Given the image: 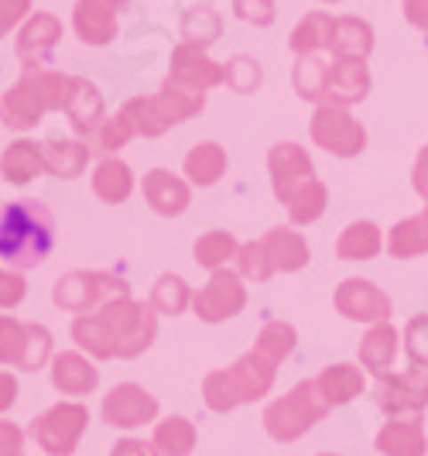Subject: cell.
<instances>
[{"label":"cell","instance_id":"6da1fadb","mask_svg":"<svg viewBox=\"0 0 428 456\" xmlns=\"http://www.w3.org/2000/svg\"><path fill=\"white\" fill-rule=\"evenodd\" d=\"M158 333L155 305H144L134 298H120L90 316H79L72 322V340L93 357L110 361V357H137L144 354Z\"/></svg>","mask_w":428,"mask_h":456},{"label":"cell","instance_id":"7a4b0ae2","mask_svg":"<svg viewBox=\"0 0 428 456\" xmlns=\"http://www.w3.org/2000/svg\"><path fill=\"white\" fill-rule=\"evenodd\" d=\"M55 248V220L38 200H18L0 209V257L11 268H35Z\"/></svg>","mask_w":428,"mask_h":456},{"label":"cell","instance_id":"3957f363","mask_svg":"<svg viewBox=\"0 0 428 456\" xmlns=\"http://www.w3.org/2000/svg\"><path fill=\"white\" fill-rule=\"evenodd\" d=\"M76 96V79L62 76V72H52V69H28L18 86L11 93H4L0 100V120L4 127H35L45 110H69Z\"/></svg>","mask_w":428,"mask_h":456},{"label":"cell","instance_id":"277c9868","mask_svg":"<svg viewBox=\"0 0 428 456\" xmlns=\"http://www.w3.org/2000/svg\"><path fill=\"white\" fill-rule=\"evenodd\" d=\"M274 361L268 354H261L257 346L250 350L247 357H240L233 367L226 370H213L206 378L203 395L206 405L213 411H233L237 405H247V402H257L264 398L274 385Z\"/></svg>","mask_w":428,"mask_h":456},{"label":"cell","instance_id":"5b68a950","mask_svg":"<svg viewBox=\"0 0 428 456\" xmlns=\"http://www.w3.org/2000/svg\"><path fill=\"white\" fill-rule=\"evenodd\" d=\"M240 261V272L247 274L250 281H268L271 274L278 272H298L309 265V244L298 230L288 227H274L268 230L261 240L244 244L237 251Z\"/></svg>","mask_w":428,"mask_h":456},{"label":"cell","instance_id":"8992f818","mask_svg":"<svg viewBox=\"0 0 428 456\" xmlns=\"http://www.w3.org/2000/svg\"><path fill=\"white\" fill-rule=\"evenodd\" d=\"M203 93L182 90L172 79L161 86L158 96H134L124 103V114L131 117L137 134L144 137H158L165 134L172 124H182L189 117H196L203 110Z\"/></svg>","mask_w":428,"mask_h":456},{"label":"cell","instance_id":"52a82bcc","mask_svg":"<svg viewBox=\"0 0 428 456\" xmlns=\"http://www.w3.org/2000/svg\"><path fill=\"white\" fill-rule=\"evenodd\" d=\"M326 411H329V402L319 395L316 381H302L285 398L271 402L264 411V426H268L271 439L292 443V439L309 433Z\"/></svg>","mask_w":428,"mask_h":456},{"label":"cell","instance_id":"ba28073f","mask_svg":"<svg viewBox=\"0 0 428 456\" xmlns=\"http://www.w3.org/2000/svg\"><path fill=\"white\" fill-rule=\"evenodd\" d=\"M55 305H62L69 313H96L110 302H120V298H131V289L124 278L117 274H103V272H72L66 278H59L55 285Z\"/></svg>","mask_w":428,"mask_h":456},{"label":"cell","instance_id":"9c48e42d","mask_svg":"<svg viewBox=\"0 0 428 456\" xmlns=\"http://www.w3.org/2000/svg\"><path fill=\"white\" fill-rule=\"evenodd\" d=\"M48 354H52V337L45 326L0 316V364L38 370V367H45Z\"/></svg>","mask_w":428,"mask_h":456},{"label":"cell","instance_id":"30bf717a","mask_svg":"<svg viewBox=\"0 0 428 456\" xmlns=\"http://www.w3.org/2000/svg\"><path fill=\"white\" fill-rule=\"evenodd\" d=\"M268 168H271V183H274V196L285 206H292L302 192H309L319 183L316 168H312V161L305 155V148H298L292 141L271 148Z\"/></svg>","mask_w":428,"mask_h":456},{"label":"cell","instance_id":"8fae6325","mask_svg":"<svg viewBox=\"0 0 428 456\" xmlns=\"http://www.w3.org/2000/svg\"><path fill=\"white\" fill-rule=\"evenodd\" d=\"M86 422H90V411L83 409V405H55V409H48L45 415L35 419L31 436H35V443H38L45 453L69 456V453H76Z\"/></svg>","mask_w":428,"mask_h":456},{"label":"cell","instance_id":"7c38bea8","mask_svg":"<svg viewBox=\"0 0 428 456\" xmlns=\"http://www.w3.org/2000/svg\"><path fill=\"white\" fill-rule=\"evenodd\" d=\"M312 137H316L319 148H326L329 155H339V159L360 155L363 144H367V131L336 103H322L316 110V117H312Z\"/></svg>","mask_w":428,"mask_h":456},{"label":"cell","instance_id":"4fadbf2b","mask_svg":"<svg viewBox=\"0 0 428 456\" xmlns=\"http://www.w3.org/2000/svg\"><path fill=\"white\" fill-rule=\"evenodd\" d=\"M244 305H247V292H244L237 272H230V268L213 272L209 285L192 296V309H196V316L206 322L230 320V316H237Z\"/></svg>","mask_w":428,"mask_h":456},{"label":"cell","instance_id":"5bb4252c","mask_svg":"<svg viewBox=\"0 0 428 456\" xmlns=\"http://www.w3.org/2000/svg\"><path fill=\"white\" fill-rule=\"evenodd\" d=\"M428 405V367L411 364L405 374L384 378L377 385V409L387 415H418Z\"/></svg>","mask_w":428,"mask_h":456},{"label":"cell","instance_id":"9a60e30c","mask_svg":"<svg viewBox=\"0 0 428 456\" xmlns=\"http://www.w3.org/2000/svg\"><path fill=\"white\" fill-rule=\"evenodd\" d=\"M175 86L192 93H206L213 86L226 83V69L216 66L213 59H206L203 45H192V42H182L172 52V76H168Z\"/></svg>","mask_w":428,"mask_h":456},{"label":"cell","instance_id":"2e32d148","mask_svg":"<svg viewBox=\"0 0 428 456\" xmlns=\"http://www.w3.org/2000/svg\"><path fill=\"white\" fill-rule=\"evenodd\" d=\"M333 302H336V309L346 320L357 322H384L391 316V298L367 278H346L336 289Z\"/></svg>","mask_w":428,"mask_h":456},{"label":"cell","instance_id":"e0dca14e","mask_svg":"<svg viewBox=\"0 0 428 456\" xmlns=\"http://www.w3.org/2000/svg\"><path fill=\"white\" fill-rule=\"evenodd\" d=\"M158 415V402L155 395L141 388V385H117V388L103 398V419L117 426V429H134L144 426Z\"/></svg>","mask_w":428,"mask_h":456},{"label":"cell","instance_id":"ac0fdd59","mask_svg":"<svg viewBox=\"0 0 428 456\" xmlns=\"http://www.w3.org/2000/svg\"><path fill=\"white\" fill-rule=\"evenodd\" d=\"M370 93V72H367V59H336L326 76V90L322 96L336 107H350L360 103Z\"/></svg>","mask_w":428,"mask_h":456},{"label":"cell","instance_id":"d6986e66","mask_svg":"<svg viewBox=\"0 0 428 456\" xmlns=\"http://www.w3.org/2000/svg\"><path fill=\"white\" fill-rule=\"evenodd\" d=\"M127 0H79L76 4V35L86 45H107L117 35V7Z\"/></svg>","mask_w":428,"mask_h":456},{"label":"cell","instance_id":"ffe728a7","mask_svg":"<svg viewBox=\"0 0 428 456\" xmlns=\"http://www.w3.org/2000/svg\"><path fill=\"white\" fill-rule=\"evenodd\" d=\"M59 38H62L59 18H52V14H35V18L21 28V38H18V59L24 62V69L45 66Z\"/></svg>","mask_w":428,"mask_h":456},{"label":"cell","instance_id":"44dd1931","mask_svg":"<svg viewBox=\"0 0 428 456\" xmlns=\"http://www.w3.org/2000/svg\"><path fill=\"white\" fill-rule=\"evenodd\" d=\"M144 200L151 203L158 216H179L189 206V185L165 168H151L144 175Z\"/></svg>","mask_w":428,"mask_h":456},{"label":"cell","instance_id":"7402d4cb","mask_svg":"<svg viewBox=\"0 0 428 456\" xmlns=\"http://www.w3.org/2000/svg\"><path fill=\"white\" fill-rule=\"evenodd\" d=\"M377 450L384 456H425V429L422 415L394 419L377 433Z\"/></svg>","mask_w":428,"mask_h":456},{"label":"cell","instance_id":"603a6c76","mask_svg":"<svg viewBox=\"0 0 428 456\" xmlns=\"http://www.w3.org/2000/svg\"><path fill=\"white\" fill-rule=\"evenodd\" d=\"M52 385L66 395H90L100 385V370L79 354H59L52 361Z\"/></svg>","mask_w":428,"mask_h":456},{"label":"cell","instance_id":"cb8c5ba5","mask_svg":"<svg viewBox=\"0 0 428 456\" xmlns=\"http://www.w3.org/2000/svg\"><path fill=\"white\" fill-rule=\"evenodd\" d=\"M42 168H45V151H42V144H35V141H14V144L4 151V159H0L4 179L14 185H28L31 179H38Z\"/></svg>","mask_w":428,"mask_h":456},{"label":"cell","instance_id":"d4e9b609","mask_svg":"<svg viewBox=\"0 0 428 456\" xmlns=\"http://www.w3.org/2000/svg\"><path fill=\"white\" fill-rule=\"evenodd\" d=\"M329 52L336 59H367L374 52V28L360 18H336Z\"/></svg>","mask_w":428,"mask_h":456},{"label":"cell","instance_id":"484cf974","mask_svg":"<svg viewBox=\"0 0 428 456\" xmlns=\"http://www.w3.org/2000/svg\"><path fill=\"white\" fill-rule=\"evenodd\" d=\"M316 388L329 402V409L333 405H346V402H353L363 391V374L350 364H333L316 378Z\"/></svg>","mask_w":428,"mask_h":456},{"label":"cell","instance_id":"4316f807","mask_svg":"<svg viewBox=\"0 0 428 456\" xmlns=\"http://www.w3.org/2000/svg\"><path fill=\"white\" fill-rule=\"evenodd\" d=\"M131 189H134V175H131V168L120 159H103L96 165V172H93V192L103 203H113V206L127 203Z\"/></svg>","mask_w":428,"mask_h":456},{"label":"cell","instance_id":"83f0119b","mask_svg":"<svg viewBox=\"0 0 428 456\" xmlns=\"http://www.w3.org/2000/svg\"><path fill=\"white\" fill-rule=\"evenodd\" d=\"M398 354V330L391 322H374V330L360 343V361L370 374H387V367Z\"/></svg>","mask_w":428,"mask_h":456},{"label":"cell","instance_id":"f1b7e54d","mask_svg":"<svg viewBox=\"0 0 428 456\" xmlns=\"http://www.w3.org/2000/svg\"><path fill=\"white\" fill-rule=\"evenodd\" d=\"M45 151V168L59 179H76L83 175L86 161H90V148L79 144V141H62V137H52L42 144Z\"/></svg>","mask_w":428,"mask_h":456},{"label":"cell","instance_id":"f546056e","mask_svg":"<svg viewBox=\"0 0 428 456\" xmlns=\"http://www.w3.org/2000/svg\"><path fill=\"white\" fill-rule=\"evenodd\" d=\"M226 172V151L220 144L206 141V144H196L189 155H185V175L196 185H216Z\"/></svg>","mask_w":428,"mask_h":456},{"label":"cell","instance_id":"4dcf8cb0","mask_svg":"<svg viewBox=\"0 0 428 456\" xmlns=\"http://www.w3.org/2000/svg\"><path fill=\"white\" fill-rule=\"evenodd\" d=\"M377 251H381V230L370 220L350 224L336 240V254L343 261H370V257H377Z\"/></svg>","mask_w":428,"mask_h":456},{"label":"cell","instance_id":"1f68e13d","mask_svg":"<svg viewBox=\"0 0 428 456\" xmlns=\"http://www.w3.org/2000/svg\"><path fill=\"white\" fill-rule=\"evenodd\" d=\"M69 117H72L76 134H93L100 127V120H103V96L96 93L93 83L76 79V96L69 103Z\"/></svg>","mask_w":428,"mask_h":456},{"label":"cell","instance_id":"d6a6232c","mask_svg":"<svg viewBox=\"0 0 428 456\" xmlns=\"http://www.w3.org/2000/svg\"><path fill=\"white\" fill-rule=\"evenodd\" d=\"M387 251L391 257H415L428 251V206L422 216H408L387 237Z\"/></svg>","mask_w":428,"mask_h":456},{"label":"cell","instance_id":"836d02e7","mask_svg":"<svg viewBox=\"0 0 428 456\" xmlns=\"http://www.w3.org/2000/svg\"><path fill=\"white\" fill-rule=\"evenodd\" d=\"M155 450L161 456H189L196 450V426L189 419H182V415H172V419L158 422V429H155Z\"/></svg>","mask_w":428,"mask_h":456},{"label":"cell","instance_id":"e575fe53","mask_svg":"<svg viewBox=\"0 0 428 456\" xmlns=\"http://www.w3.org/2000/svg\"><path fill=\"white\" fill-rule=\"evenodd\" d=\"M333 24H336V18H329V14H309V18H302L298 28L292 31L295 55H316L319 48H329Z\"/></svg>","mask_w":428,"mask_h":456},{"label":"cell","instance_id":"d590c367","mask_svg":"<svg viewBox=\"0 0 428 456\" xmlns=\"http://www.w3.org/2000/svg\"><path fill=\"white\" fill-rule=\"evenodd\" d=\"M189 302H192V292H189L185 278H179V274H161L158 281H155L151 305H155L158 313H165V316H179V313H185Z\"/></svg>","mask_w":428,"mask_h":456},{"label":"cell","instance_id":"8d00e7d4","mask_svg":"<svg viewBox=\"0 0 428 456\" xmlns=\"http://www.w3.org/2000/svg\"><path fill=\"white\" fill-rule=\"evenodd\" d=\"M326 76H329V66H326L319 55H298L292 79H295V90H298L302 100H322Z\"/></svg>","mask_w":428,"mask_h":456},{"label":"cell","instance_id":"74e56055","mask_svg":"<svg viewBox=\"0 0 428 456\" xmlns=\"http://www.w3.org/2000/svg\"><path fill=\"white\" fill-rule=\"evenodd\" d=\"M237 251H240V244L226 230H213V233H206L203 240H196V261L203 268H213V272H220Z\"/></svg>","mask_w":428,"mask_h":456},{"label":"cell","instance_id":"f35d334b","mask_svg":"<svg viewBox=\"0 0 428 456\" xmlns=\"http://www.w3.org/2000/svg\"><path fill=\"white\" fill-rule=\"evenodd\" d=\"M220 14L216 11H209V7H196V11H189L185 18H182V38L185 42H192V45H213L216 38H220Z\"/></svg>","mask_w":428,"mask_h":456},{"label":"cell","instance_id":"ab89813d","mask_svg":"<svg viewBox=\"0 0 428 456\" xmlns=\"http://www.w3.org/2000/svg\"><path fill=\"white\" fill-rule=\"evenodd\" d=\"M134 134H137L134 124H131V117L124 114V110L113 117H103L100 127L93 131V137H96V151H120Z\"/></svg>","mask_w":428,"mask_h":456},{"label":"cell","instance_id":"60d3db41","mask_svg":"<svg viewBox=\"0 0 428 456\" xmlns=\"http://www.w3.org/2000/svg\"><path fill=\"white\" fill-rule=\"evenodd\" d=\"M257 350L268 354L274 364H281L288 354L295 350V330L288 322H268L257 337Z\"/></svg>","mask_w":428,"mask_h":456},{"label":"cell","instance_id":"b9f144b4","mask_svg":"<svg viewBox=\"0 0 428 456\" xmlns=\"http://www.w3.org/2000/svg\"><path fill=\"white\" fill-rule=\"evenodd\" d=\"M326 203H329V192H326V185L316 183L309 192H302L298 200H295L292 206H288V213H292V224H312V220H319L322 213H326Z\"/></svg>","mask_w":428,"mask_h":456},{"label":"cell","instance_id":"7bdbcfd3","mask_svg":"<svg viewBox=\"0 0 428 456\" xmlns=\"http://www.w3.org/2000/svg\"><path fill=\"white\" fill-rule=\"evenodd\" d=\"M226 83L237 93H254L261 86V66L254 59H247V55H240V59H233L226 66Z\"/></svg>","mask_w":428,"mask_h":456},{"label":"cell","instance_id":"ee69618b","mask_svg":"<svg viewBox=\"0 0 428 456\" xmlns=\"http://www.w3.org/2000/svg\"><path fill=\"white\" fill-rule=\"evenodd\" d=\"M405 346L411 364L428 367V316H415L405 330Z\"/></svg>","mask_w":428,"mask_h":456},{"label":"cell","instance_id":"f6af8a7d","mask_svg":"<svg viewBox=\"0 0 428 456\" xmlns=\"http://www.w3.org/2000/svg\"><path fill=\"white\" fill-rule=\"evenodd\" d=\"M233 11L240 21L261 24V28L274 21V0H233Z\"/></svg>","mask_w":428,"mask_h":456},{"label":"cell","instance_id":"bcb514c9","mask_svg":"<svg viewBox=\"0 0 428 456\" xmlns=\"http://www.w3.org/2000/svg\"><path fill=\"white\" fill-rule=\"evenodd\" d=\"M24 298V278L21 274L0 272V309H14Z\"/></svg>","mask_w":428,"mask_h":456},{"label":"cell","instance_id":"7dc6e473","mask_svg":"<svg viewBox=\"0 0 428 456\" xmlns=\"http://www.w3.org/2000/svg\"><path fill=\"white\" fill-rule=\"evenodd\" d=\"M28 7H31V0H0V35L21 21Z\"/></svg>","mask_w":428,"mask_h":456},{"label":"cell","instance_id":"c3c4849f","mask_svg":"<svg viewBox=\"0 0 428 456\" xmlns=\"http://www.w3.org/2000/svg\"><path fill=\"white\" fill-rule=\"evenodd\" d=\"M24 433L11 422H0V456H18L21 453Z\"/></svg>","mask_w":428,"mask_h":456},{"label":"cell","instance_id":"681fc988","mask_svg":"<svg viewBox=\"0 0 428 456\" xmlns=\"http://www.w3.org/2000/svg\"><path fill=\"white\" fill-rule=\"evenodd\" d=\"M110 456H158V450L148 446V443H141V439H120V443L113 446Z\"/></svg>","mask_w":428,"mask_h":456},{"label":"cell","instance_id":"f907efd6","mask_svg":"<svg viewBox=\"0 0 428 456\" xmlns=\"http://www.w3.org/2000/svg\"><path fill=\"white\" fill-rule=\"evenodd\" d=\"M405 18L415 28L428 31V0H405Z\"/></svg>","mask_w":428,"mask_h":456},{"label":"cell","instance_id":"816d5d0a","mask_svg":"<svg viewBox=\"0 0 428 456\" xmlns=\"http://www.w3.org/2000/svg\"><path fill=\"white\" fill-rule=\"evenodd\" d=\"M411 183H415V189L428 200V148H422V155H418V161H415V175H411Z\"/></svg>","mask_w":428,"mask_h":456},{"label":"cell","instance_id":"f5cc1de1","mask_svg":"<svg viewBox=\"0 0 428 456\" xmlns=\"http://www.w3.org/2000/svg\"><path fill=\"white\" fill-rule=\"evenodd\" d=\"M14 398H18V381H14L11 374H4V370H0V411L11 409V405H14Z\"/></svg>","mask_w":428,"mask_h":456},{"label":"cell","instance_id":"db71d44e","mask_svg":"<svg viewBox=\"0 0 428 456\" xmlns=\"http://www.w3.org/2000/svg\"><path fill=\"white\" fill-rule=\"evenodd\" d=\"M322 456H336V453H322Z\"/></svg>","mask_w":428,"mask_h":456},{"label":"cell","instance_id":"11a10c76","mask_svg":"<svg viewBox=\"0 0 428 456\" xmlns=\"http://www.w3.org/2000/svg\"><path fill=\"white\" fill-rule=\"evenodd\" d=\"M18 456H21V453H18Z\"/></svg>","mask_w":428,"mask_h":456}]
</instances>
